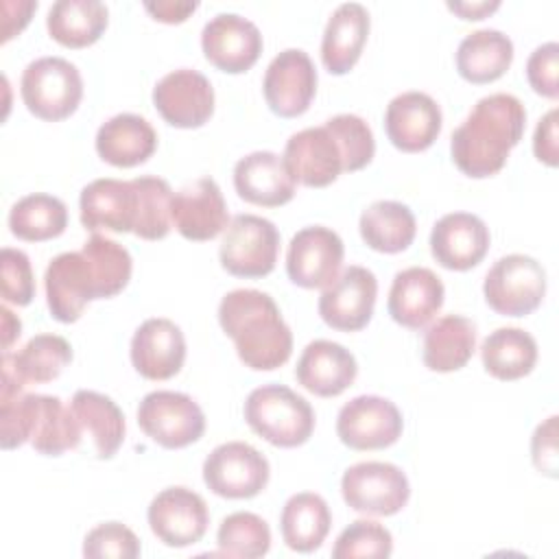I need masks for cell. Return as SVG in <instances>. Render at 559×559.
Returning <instances> with one entry per match:
<instances>
[{
	"mask_svg": "<svg viewBox=\"0 0 559 559\" xmlns=\"http://www.w3.org/2000/svg\"><path fill=\"white\" fill-rule=\"evenodd\" d=\"M526 129V109L518 96L496 92L483 96L469 116L452 131L454 166L474 179L491 177L507 164Z\"/></svg>",
	"mask_w": 559,
	"mask_h": 559,
	"instance_id": "6da1fadb",
	"label": "cell"
},
{
	"mask_svg": "<svg viewBox=\"0 0 559 559\" xmlns=\"http://www.w3.org/2000/svg\"><path fill=\"white\" fill-rule=\"evenodd\" d=\"M218 323L249 369H277L293 354V332L273 297L262 290L236 288L227 293L218 304Z\"/></svg>",
	"mask_w": 559,
	"mask_h": 559,
	"instance_id": "7a4b0ae2",
	"label": "cell"
},
{
	"mask_svg": "<svg viewBox=\"0 0 559 559\" xmlns=\"http://www.w3.org/2000/svg\"><path fill=\"white\" fill-rule=\"evenodd\" d=\"M245 419L253 432L275 448L304 445L314 430L310 402L284 384H262L245 402Z\"/></svg>",
	"mask_w": 559,
	"mask_h": 559,
	"instance_id": "3957f363",
	"label": "cell"
},
{
	"mask_svg": "<svg viewBox=\"0 0 559 559\" xmlns=\"http://www.w3.org/2000/svg\"><path fill=\"white\" fill-rule=\"evenodd\" d=\"M26 109L48 122L72 116L83 98V79L63 57H39L26 66L20 81Z\"/></svg>",
	"mask_w": 559,
	"mask_h": 559,
	"instance_id": "277c9868",
	"label": "cell"
},
{
	"mask_svg": "<svg viewBox=\"0 0 559 559\" xmlns=\"http://www.w3.org/2000/svg\"><path fill=\"white\" fill-rule=\"evenodd\" d=\"M483 295L493 312L526 317L539 308L546 295V271L531 255H504L487 271Z\"/></svg>",
	"mask_w": 559,
	"mask_h": 559,
	"instance_id": "5b68a950",
	"label": "cell"
},
{
	"mask_svg": "<svg viewBox=\"0 0 559 559\" xmlns=\"http://www.w3.org/2000/svg\"><path fill=\"white\" fill-rule=\"evenodd\" d=\"M280 253L277 227L255 214H238L225 227L218 258L236 277H264L275 269Z\"/></svg>",
	"mask_w": 559,
	"mask_h": 559,
	"instance_id": "8992f818",
	"label": "cell"
},
{
	"mask_svg": "<svg viewBox=\"0 0 559 559\" xmlns=\"http://www.w3.org/2000/svg\"><path fill=\"white\" fill-rule=\"evenodd\" d=\"M138 424L146 437L166 450L199 441L205 432L201 406L179 391H151L138 406Z\"/></svg>",
	"mask_w": 559,
	"mask_h": 559,
	"instance_id": "52a82bcc",
	"label": "cell"
},
{
	"mask_svg": "<svg viewBox=\"0 0 559 559\" xmlns=\"http://www.w3.org/2000/svg\"><path fill=\"white\" fill-rule=\"evenodd\" d=\"M341 493L349 509L367 515H395L411 496L406 474L384 461H362L345 469Z\"/></svg>",
	"mask_w": 559,
	"mask_h": 559,
	"instance_id": "ba28073f",
	"label": "cell"
},
{
	"mask_svg": "<svg viewBox=\"0 0 559 559\" xmlns=\"http://www.w3.org/2000/svg\"><path fill=\"white\" fill-rule=\"evenodd\" d=\"M269 461L245 441L216 445L203 461V480L221 498L245 500L258 496L269 483Z\"/></svg>",
	"mask_w": 559,
	"mask_h": 559,
	"instance_id": "9c48e42d",
	"label": "cell"
},
{
	"mask_svg": "<svg viewBox=\"0 0 559 559\" xmlns=\"http://www.w3.org/2000/svg\"><path fill=\"white\" fill-rule=\"evenodd\" d=\"M400 408L380 395H358L343 404L336 417V435L352 450H382L402 437Z\"/></svg>",
	"mask_w": 559,
	"mask_h": 559,
	"instance_id": "30bf717a",
	"label": "cell"
},
{
	"mask_svg": "<svg viewBox=\"0 0 559 559\" xmlns=\"http://www.w3.org/2000/svg\"><path fill=\"white\" fill-rule=\"evenodd\" d=\"M269 109L280 118H297L308 111L317 94V68L308 52L286 48L269 63L262 81Z\"/></svg>",
	"mask_w": 559,
	"mask_h": 559,
	"instance_id": "8fae6325",
	"label": "cell"
},
{
	"mask_svg": "<svg viewBox=\"0 0 559 559\" xmlns=\"http://www.w3.org/2000/svg\"><path fill=\"white\" fill-rule=\"evenodd\" d=\"M345 255L343 240L323 225L299 229L286 251V273L301 288H325L341 271Z\"/></svg>",
	"mask_w": 559,
	"mask_h": 559,
	"instance_id": "7c38bea8",
	"label": "cell"
},
{
	"mask_svg": "<svg viewBox=\"0 0 559 559\" xmlns=\"http://www.w3.org/2000/svg\"><path fill=\"white\" fill-rule=\"evenodd\" d=\"M146 518L153 535L170 548H186L201 542L210 524L205 500L188 487L159 491L151 500Z\"/></svg>",
	"mask_w": 559,
	"mask_h": 559,
	"instance_id": "4fadbf2b",
	"label": "cell"
},
{
	"mask_svg": "<svg viewBox=\"0 0 559 559\" xmlns=\"http://www.w3.org/2000/svg\"><path fill=\"white\" fill-rule=\"evenodd\" d=\"M153 105L170 127L197 129L214 114V87L199 70L179 68L157 81Z\"/></svg>",
	"mask_w": 559,
	"mask_h": 559,
	"instance_id": "5bb4252c",
	"label": "cell"
},
{
	"mask_svg": "<svg viewBox=\"0 0 559 559\" xmlns=\"http://www.w3.org/2000/svg\"><path fill=\"white\" fill-rule=\"evenodd\" d=\"M376 295V275L365 266L352 264L321 293L319 317L332 330L358 332L371 321Z\"/></svg>",
	"mask_w": 559,
	"mask_h": 559,
	"instance_id": "9a60e30c",
	"label": "cell"
},
{
	"mask_svg": "<svg viewBox=\"0 0 559 559\" xmlns=\"http://www.w3.org/2000/svg\"><path fill=\"white\" fill-rule=\"evenodd\" d=\"M201 48L214 68L240 74L258 61L262 35L251 20L238 13H218L203 26Z\"/></svg>",
	"mask_w": 559,
	"mask_h": 559,
	"instance_id": "2e32d148",
	"label": "cell"
},
{
	"mask_svg": "<svg viewBox=\"0 0 559 559\" xmlns=\"http://www.w3.org/2000/svg\"><path fill=\"white\" fill-rule=\"evenodd\" d=\"M46 301L52 319L74 323L87 301L96 299L94 275L83 251H66L50 260L44 275Z\"/></svg>",
	"mask_w": 559,
	"mask_h": 559,
	"instance_id": "e0dca14e",
	"label": "cell"
},
{
	"mask_svg": "<svg viewBox=\"0 0 559 559\" xmlns=\"http://www.w3.org/2000/svg\"><path fill=\"white\" fill-rule=\"evenodd\" d=\"M487 225L469 212H452L441 216L430 231L432 258L450 271H469L489 251Z\"/></svg>",
	"mask_w": 559,
	"mask_h": 559,
	"instance_id": "ac0fdd59",
	"label": "cell"
},
{
	"mask_svg": "<svg viewBox=\"0 0 559 559\" xmlns=\"http://www.w3.org/2000/svg\"><path fill=\"white\" fill-rule=\"evenodd\" d=\"M441 109L424 92L397 94L384 111V129L391 144L404 153H419L432 146L441 133Z\"/></svg>",
	"mask_w": 559,
	"mask_h": 559,
	"instance_id": "d6986e66",
	"label": "cell"
},
{
	"mask_svg": "<svg viewBox=\"0 0 559 559\" xmlns=\"http://www.w3.org/2000/svg\"><path fill=\"white\" fill-rule=\"evenodd\" d=\"M173 225L186 240L203 242L225 231L229 214L218 183L201 177L173 197Z\"/></svg>",
	"mask_w": 559,
	"mask_h": 559,
	"instance_id": "ffe728a7",
	"label": "cell"
},
{
	"mask_svg": "<svg viewBox=\"0 0 559 559\" xmlns=\"http://www.w3.org/2000/svg\"><path fill=\"white\" fill-rule=\"evenodd\" d=\"M186 360V338L170 319H146L131 338V362L146 380L177 376Z\"/></svg>",
	"mask_w": 559,
	"mask_h": 559,
	"instance_id": "44dd1931",
	"label": "cell"
},
{
	"mask_svg": "<svg viewBox=\"0 0 559 559\" xmlns=\"http://www.w3.org/2000/svg\"><path fill=\"white\" fill-rule=\"evenodd\" d=\"M282 157L295 181L308 188H325L343 173L341 148L325 124L293 133Z\"/></svg>",
	"mask_w": 559,
	"mask_h": 559,
	"instance_id": "7402d4cb",
	"label": "cell"
},
{
	"mask_svg": "<svg viewBox=\"0 0 559 559\" xmlns=\"http://www.w3.org/2000/svg\"><path fill=\"white\" fill-rule=\"evenodd\" d=\"M295 177L284 157L273 151H253L234 166V188L240 199L262 207H280L295 197Z\"/></svg>",
	"mask_w": 559,
	"mask_h": 559,
	"instance_id": "603a6c76",
	"label": "cell"
},
{
	"mask_svg": "<svg viewBox=\"0 0 559 559\" xmlns=\"http://www.w3.org/2000/svg\"><path fill=\"white\" fill-rule=\"evenodd\" d=\"M443 282L426 266H408L395 273L386 310L391 319L408 330H421L443 306Z\"/></svg>",
	"mask_w": 559,
	"mask_h": 559,
	"instance_id": "cb8c5ba5",
	"label": "cell"
},
{
	"mask_svg": "<svg viewBox=\"0 0 559 559\" xmlns=\"http://www.w3.org/2000/svg\"><path fill=\"white\" fill-rule=\"evenodd\" d=\"M81 223L90 231H133L138 218V192L133 181L94 179L81 190Z\"/></svg>",
	"mask_w": 559,
	"mask_h": 559,
	"instance_id": "d4e9b609",
	"label": "cell"
},
{
	"mask_svg": "<svg viewBox=\"0 0 559 559\" xmlns=\"http://www.w3.org/2000/svg\"><path fill=\"white\" fill-rule=\"evenodd\" d=\"M356 373L358 365L354 354L325 338L308 343L295 367L297 382L319 397L341 395L347 386H352Z\"/></svg>",
	"mask_w": 559,
	"mask_h": 559,
	"instance_id": "484cf974",
	"label": "cell"
},
{
	"mask_svg": "<svg viewBox=\"0 0 559 559\" xmlns=\"http://www.w3.org/2000/svg\"><path fill=\"white\" fill-rule=\"evenodd\" d=\"M157 148V133L151 122L138 114H118L100 124L96 133V153L116 168L144 164Z\"/></svg>",
	"mask_w": 559,
	"mask_h": 559,
	"instance_id": "4316f807",
	"label": "cell"
},
{
	"mask_svg": "<svg viewBox=\"0 0 559 559\" xmlns=\"http://www.w3.org/2000/svg\"><path fill=\"white\" fill-rule=\"evenodd\" d=\"M369 35V13L358 2H345L330 15L323 39H321V61L330 74L349 72Z\"/></svg>",
	"mask_w": 559,
	"mask_h": 559,
	"instance_id": "83f0119b",
	"label": "cell"
},
{
	"mask_svg": "<svg viewBox=\"0 0 559 559\" xmlns=\"http://www.w3.org/2000/svg\"><path fill=\"white\" fill-rule=\"evenodd\" d=\"M511 61L513 41L496 28L474 31L465 35L456 48V70L474 85L500 79L509 70Z\"/></svg>",
	"mask_w": 559,
	"mask_h": 559,
	"instance_id": "f1b7e54d",
	"label": "cell"
},
{
	"mask_svg": "<svg viewBox=\"0 0 559 559\" xmlns=\"http://www.w3.org/2000/svg\"><path fill=\"white\" fill-rule=\"evenodd\" d=\"M476 349V325L461 314L437 319L424 334L421 358L430 371L450 373L467 365Z\"/></svg>",
	"mask_w": 559,
	"mask_h": 559,
	"instance_id": "f546056e",
	"label": "cell"
},
{
	"mask_svg": "<svg viewBox=\"0 0 559 559\" xmlns=\"http://www.w3.org/2000/svg\"><path fill=\"white\" fill-rule=\"evenodd\" d=\"M70 360L72 347L63 336L37 334L20 352L2 354V373L15 378L24 386L28 382L44 384L59 378Z\"/></svg>",
	"mask_w": 559,
	"mask_h": 559,
	"instance_id": "4dcf8cb0",
	"label": "cell"
},
{
	"mask_svg": "<svg viewBox=\"0 0 559 559\" xmlns=\"http://www.w3.org/2000/svg\"><path fill=\"white\" fill-rule=\"evenodd\" d=\"M332 513L328 502L312 491L295 493L286 500L280 515L282 539L290 550L312 552L328 537Z\"/></svg>",
	"mask_w": 559,
	"mask_h": 559,
	"instance_id": "1f68e13d",
	"label": "cell"
},
{
	"mask_svg": "<svg viewBox=\"0 0 559 559\" xmlns=\"http://www.w3.org/2000/svg\"><path fill=\"white\" fill-rule=\"evenodd\" d=\"M109 11L98 0H59L48 9L46 28L66 48H85L100 39Z\"/></svg>",
	"mask_w": 559,
	"mask_h": 559,
	"instance_id": "d6a6232c",
	"label": "cell"
},
{
	"mask_svg": "<svg viewBox=\"0 0 559 559\" xmlns=\"http://www.w3.org/2000/svg\"><path fill=\"white\" fill-rule=\"evenodd\" d=\"M70 408L83 432L92 437L98 459H111L124 441V415L118 404L96 391L81 389L72 395Z\"/></svg>",
	"mask_w": 559,
	"mask_h": 559,
	"instance_id": "836d02e7",
	"label": "cell"
},
{
	"mask_svg": "<svg viewBox=\"0 0 559 559\" xmlns=\"http://www.w3.org/2000/svg\"><path fill=\"white\" fill-rule=\"evenodd\" d=\"M83 428L72 408L63 406L57 395L33 393V426L31 445L39 454L59 456L66 450L79 448Z\"/></svg>",
	"mask_w": 559,
	"mask_h": 559,
	"instance_id": "e575fe53",
	"label": "cell"
},
{
	"mask_svg": "<svg viewBox=\"0 0 559 559\" xmlns=\"http://www.w3.org/2000/svg\"><path fill=\"white\" fill-rule=\"evenodd\" d=\"M367 247L380 253H400L411 247L417 225L408 205L400 201H376L362 210L358 221Z\"/></svg>",
	"mask_w": 559,
	"mask_h": 559,
	"instance_id": "d590c367",
	"label": "cell"
},
{
	"mask_svg": "<svg viewBox=\"0 0 559 559\" xmlns=\"http://www.w3.org/2000/svg\"><path fill=\"white\" fill-rule=\"evenodd\" d=\"M480 358L485 371L496 380H518L533 371L537 343L520 328H498L483 341Z\"/></svg>",
	"mask_w": 559,
	"mask_h": 559,
	"instance_id": "8d00e7d4",
	"label": "cell"
},
{
	"mask_svg": "<svg viewBox=\"0 0 559 559\" xmlns=\"http://www.w3.org/2000/svg\"><path fill=\"white\" fill-rule=\"evenodd\" d=\"M68 207L61 199L44 192L26 194L9 212V229L20 240L41 242L63 234Z\"/></svg>",
	"mask_w": 559,
	"mask_h": 559,
	"instance_id": "74e56055",
	"label": "cell"
},
{
	"mask_svg": "<svg viewBox=\"0 0 559 559\" xmlns=\"http://www.w3.org/2000/svg\"><path fill=\"white\" fill-rule=\"evenodd\" d=\"M81 251L85 253L94 275L96 299H109L129 284L133 260L122 245L107 236L92 234Z\"/></svg>",
	"mask_w": 559,
	"mask_h": 559,
	"instance_id": "f35d334b",
	"label": "cell"
},
{
	"mask_svg": "<svg viewBox=\"0 0 559 559\" xmlns=\"http://www.w3.org/2000/svg\"><path fill=\"white\" fill-rule=\"evenodd\" d=\"M138 192V218L133 234L144 240H162L173 225V190L162 177H135L131 179Z\"/></svg>",
	"mask_w": 559,
	"mask_h": 559,
	"instance_id": "ab89813d",
	"label": "cell"
},
{
	"mask_svg": "<svg viewBox=\"0 0 559 559\" xmlns=\"http://www.w3.org/2000/svg\"><path fill=\"white\" fill-rule=\"evenodd\" d=\"M216 544L227 557H264L271 548V528L260 515L236 511L223 518L216 533Z\"/></svg>",
	"mask_w": 559,
	"mask_h": 559,
	"instance_id": "60d3db41",
	"label": "cell"
},
{
	"mask_svg": "<svg viewBox=\"0 0 559 559\" xmlns=\"http://www.w3.org/2000/svg\"><path fill=\"white\" fill-rule=\"evenodd\" d=\"M325 129L334 135L341 148L343 173H356L373 159L376 140L369 124L360 116L338 114L325 122Z\"/></svg>",
	"mask_w": 559,
	"mask_h": 559,
	"instance_id": "b9f144b4",
	"label": "cell"
},
{
	"mask_svg": "<svg viewBox=\"0 0 559 559\" xmlns=\"http://www.w3.org/2000/svg\"><path fill=\"white\" fill-rule=\"evenodd\" d=\"M393 550V537L389 528L373 520H356L336 537L332 557L354 559V557H389Z\"/></svg>",
	"mask_w": 559,
	"mask_h": 559,
	"instance_id": "7bdbcfd3",
	"label": "cell"
},
{
	"mask_svg": "<svg viewBox=\"0 0 559 559\" xmlns=\"http://www.w3.org/2000/svg\"><path fill=\"white\" fill-rule=\"evenodd\" d=\"M83 555L90 559H135L140 555V539L120 522H103L85 535Z\"/></svg>",
	"mask_w": 559,
	"mask_h": 559,
	"instance_id": "ee69618b",
	"label": "cell"
},
{
	"mask_svg": "<svg viewBox=\"0 0 559 559\" xmlns=\"http://www.w3.org/2000/svg\"><path fill=\"white\" fill-rule=\"evenodd\" d=\"M0 290L2 299L15 306H28L35 297V275L24 251L4 247L0 253Z\"/></svg>",
	"mask_w": 559,
	"mask_h": 559,
	"instance_id": "f6af8a7d",
	"label": "cell"
},
{
	"mask_svg": "<svg viewBox=\"0 0 559 559\" xmlns=\"http://www.w3.org/2000/svg\"><path fill=\"white\" fill-rule=\"evenodd\" d=\"M559 46L557 41H546L537 46L526 61V79L531 87L550 100L559 96Z\"/></svg>",
	"mask_w": 559,
	"mask_h": 559,
	"instance_id": "bcb514c9",
	"label": "cell"
},
{
	"mask_svg": "<svg viewBox=\"0 0 559 559\" xmlns=\"http://www.w3.org/2000/svg\"><path fill=\"white\" fill-rule=\"evenodd\" d=\"M531 454L539 472L552 478L557 476V415H550L535 428L531 439Z\"/></svg>",
	"mask_w": 559,
	"mask_h": 559,
	"instance_id": "7dc6e473",
	"label": "cell"
},
{
	"mask_svg": "<svg viewBox=\"0 0 559 559\" xmlns=\"http://www.w3.org/2000/svg\"><path fill=\"white\" fill-rule=\"evenodd\" d=\"M533 153L546 166H557L559 164L557 109H550L544 118H539L535 135H533Z\"/></svg>",
	"mask_w": 559,
	"mask_h": 559,
	"instance_id": "c3c4849f",
	"label": "cell"
},
{
	"mask_svg": "<svg viewBox=\"0 0 559 559\" xmlns=\"http://www.w3.org/2000/svg\"><path fill=\"white\" fill-rule=\"evenodd\" d=\"M37 9V2L24 0V2H2V37L0 41H9L15 37L31 20V13Z\"/></svg>",
	"mask_w": 559,
	"mask_h": 559,
	"instance_id": "681fc988",
	"label": "cell"
},
{
	"mask_svg": "<svg viewBox=\"0 0 559 559\" xmlns=\"http://www.w3.org/2000/svg\"><path fill=\"white\" fill-rule=\"evenodd\" d=\"M144 9L153 15V20L166 24H179L190 13L197 11V2H146Z\"/></svg>",
	"mask_w": 559,
	"mask_h": 559,
	"instance_id": "f907efd6",
	"label": "cell"
},
{
	"mask_svg": "<svg viewBox=\"0 0 559 559\" xmlns=\"http://www.w3.org/2000/svg\"><path fill=\"white\" fill-rule=\"evenodd\" d=\"M500 7L498 0L493 2H448V9L461 15V20H483Z\"/></svg>",
	"mask_w": 559,
	"mask_h": 559,
	"instance_id": "816d5d0a",
	"label": "cell"
},
{
	"mask_svg": "<svg viewBox=\"0 0 559 559\" xmlns=\"http://www.w3.org/2000/svg\"><path fill=\"white\" fill-rule=\"evenodd\" d=\"M0 319H2V349L7 352L11 347V343L20 336L22 323H20V319L7 306L0 308Z\"/></svg>",
	"mask_w": 559,
	"mask_h": 559,
	"instance_id": "f5cc1de1",
	"label": "cell"
}]
</instances>
